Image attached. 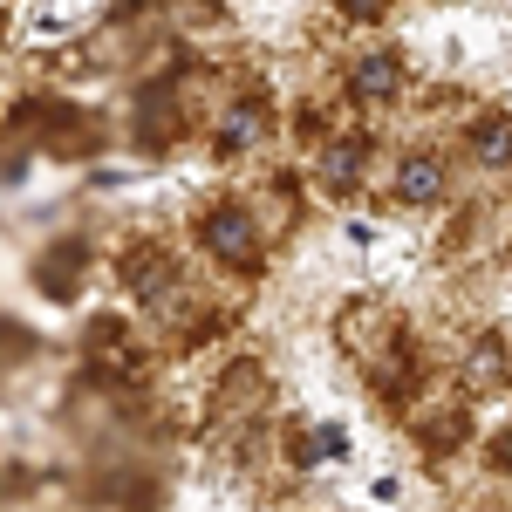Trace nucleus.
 Segmentation results:
<instances>
[{"label": "nucleus", "mask_w": 512, "mask_h": 512, "mask_svg": "<svg viewBox=\"0 0 512 512\" xmlns=\"http://www.w3.org/2000/svg\"><path fill=\"white\" fill-rule=\"evenodd\" d=\"M478 151H485L492 164L512 158V130H506V123H485V130H478Z\"/></svg>", "instance_id": "3"}, {"label": "nucleus", "mask_w": 512, "mask_h": 512, "mask_svg": "<svg viewBox=\"0 0 512 512\" xmlns=\"http://www.w3.org/2000/svg\"><path fill=\"white\" fill-rule=\"evenodd\" d=\"M342 7H349V14H376L383 0H342Z\"/></svg>", "instance_id": "5"}, {"label": "nucleus", "mask_w": 512, "mask_h": 512, "mask_svg": "<svg viewBox=\"0 0 512 512\" xmlns=\"http://www.w3.org/2000/svg\"><path fill=\"white\" fill-rule=\"evenodd\" d=\"M403 198H437V164L431 158H417V164H403Z\"/></svg>", "instance_id": "2"}, {"label": "nucleus", "mask_w": 512, "mask_h": 512, "mask_svg": "<svg viewBox=\"0 0 512 512\" xmlns=\"http://www.w3.org/2000/svg\"><path fill=\"white\" fill-rule=\"evenodd\" d=\"M205 239H212V246H219L226 260H239V253L253 246V233H246V219H239V212H219V219L205 226Z\"/></svg>", "instance_id": "1"}, {"label": "nucleus", "mask_w": 512, "mask_h": 512, "mask_svg": "<svg viewBox=\"0 0 512 512\" xmlns=\"http://www.w3.org/2000/svg\"><path fill=\"white\" fill-rule=\"evenodd\" d=\"M355 82H362V96H390L396 69H390V62H362V76H355Z\"/></svg>", "instance_id": "4"}]
</instances>
